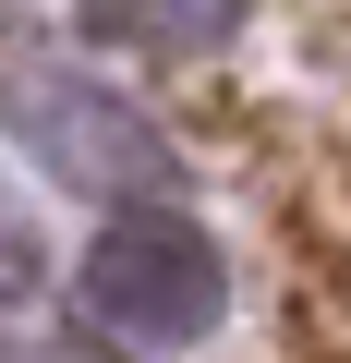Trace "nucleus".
<instances>
[{
  "label": "nucleus",
  "mask_w": 351,
  "mask_h": 363,
  "mask_svg": "<svg viewBox=\"0 0 351 363\" xmlns=\"http://www.w3.org/2000/svg\"><path fill=\"white\" fill-rule=\"evenodd\" d=\"M73 303H85V327H109L121 351H194V339L230 315V255H218V230L182 218V206H121V218L85 242Z\"/></svg>",
  "instance_id": "nucleus-1"
},
{
  "label": "nucleus",
  "mask_w": 351,
  "mask_h": 363,
  "mask_svg": "<svg viewBox=\"0 0 351 363\" xmlns=\"http://www.w3.org/2000/svg\"><path fill=\"white\" fill-rule=\"evenodd\" d=\"M0 133H13L49 182H73V194H97V206H157L169 194V133L121 97V85H97L85 61H0Z\"/></svg>",
  "instance_id": "nucleus-2"
},
{
  "label": "nucleus",
  "mask_w": 351,
  "mask_h": 363,
  "mask_svg": "<svg viewBox=\"0 0 351 363\" xmlns=\"http://www.w3.org/2000/svg\"><path fill=\"white\" fill-rule=\"evenodd\" d=\"M85 25L121 37V49H157V61H194L243 25V0H85Z\"/></svg>",
  "instance_id": "nucleus-3"
},
{
  "label": "nucleus",
  "mask_w": 351,
  "mask_h": 363,
  "mask_svg": "<svg viewBox=\"0 0 351 363\" xmlns=\"http://www.w3.org/2000/svg\"><path fill=\"white\" fill-rule=\"evenodd\" d=\"M0 363H25V351H13V339H0Z\"/></svg>",
  "instance_id": "nucleus-4"
}]
</instances>
